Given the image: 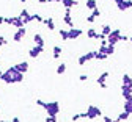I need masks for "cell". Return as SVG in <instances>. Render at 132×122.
<instances>
[{"label":"cell","instance_id":"obj_1","mask_svg":"<svg viewBox=\"0 0 132 122\" xmlns=\"http://www.w3.org/2000/svg\"><path fill=\"white\" fill-rule=\"evenodd\" d=\"M16 74H18L16 67L11 66V67L6 69L5 72H2V75H0V80H2L3 83H6V85H13V83H14V77H16Z\"/></svg>","mask_w":132,"mask_h":122},{"label":"cell","instance_id":"obj_2","mask_svg":"<svg viewBox=\"0 0 132 122\" xmlns=\"http://www.w3.org/2000/svg\"><path fill=\"white\" fill-rule=\"evenodd\" d=\"M43 108L46 110L47 116H58V113H60V105H58V102H46Z\"/></svg>","mask_w":132,"mask_h":122},{"label":"cell","instance_id":"obj_3","mask_svg":"<svg viewBox=\"0 0 132 122\" xmlns=\"http://www.w3.org/2000/svg\"><path fill=\"white\" fill-rule=\"evenodd\" d=\"M102 116V113H101V110H99L97 107H94V105H90L88 107V110H87V119H96V117H101Z\"/></svg>","mask_w":132,"mask_h":122},{"label":"cell","instance_id":"obj_4","mask_svg":"<svg viewBox=\"0 0 132 122\" xmlns=\"http://www.w3.org/2000/svg\"><path fill=\"white\" fill-rule=\"evenodd\" d=\"M43 52H44V47L33 45V47L28 50V57H30V58H38L39 55H43Z\"/></svg>","mask_w":132,"mask_h":122},{"label":"cell","instance_id":"obj_5","mask_svg":"<svg viewBox=\"0 0 132 122\" xmlns=\"http://www.w3.org/2000/svg\"><path fill=\"white\" fill-rule=\"evenodd\" d=\"M82 33H84V30L71 27V30H68V39L74 41V39H77V38H80V36H82Z\"/></svg>","mask_w":132,"mask_h":122},{"label":"cell","instance_id":"obj_6","mask_svg":"<svg viewBox=\"0 0 132 122\" xmlns=\"http://www.w3.org/2000/svg\"><path fill=\"white\" fill-rule=\"evenodd\" d=\"M25 33H27L25 27H21V28H18V31H16V33L13 34V41H14V42H21V41L24 39V36H25Z\"/></svg>","mask_w":132,"mask_h":122},{"label":"cell","instance_id":"obj_7","mask_svg":"<svg viewBox=\"0 0 132 122\" xmlns=\"http://www.w3.org/2000/svg\"><path fill=\"white\" fill-rule=\"evenodd\" d=\"M63 22L68 27H74L72 17H71V8H64V16H63Z\"/></svg>","mask_w":132,"mask_h":122},{"label":"cell","instance_id":"obj_8","mask_svg":"<svg viewBox=\"0 0 132 122\" xmlns=\"http://www.w3.org/2000/svg\"><path fill=\"white\" fill-rule=\"evenodd\" d=\"M121 96L124 97V100H132V88L130 86L121 85Z\"/></svg>","mask_w":132,"mask_h":122},{"label":"cell","instance_id":"obj_9","mask_svg":"<svg viewBox=\"0 0 132 122\" xmlns=\"http://www.w3.org/2000/svg\"><path fill=\"white\" fill-rule=\"evenodd\" d=\"M14 67H16V71H18V72L25 74L28 69H30V64H28V61H21V63H18V64H14Z\"/></svg>","mask_w":132,"mask_h":122},{"label":"cell","instance_id":"obj_10","mask_svg":"<svg viewBox=\"0 0 132 122\" xmlns=\"http://www.w3.org/2000/svg\"><path fill=\"white\" fill-rule=\"evenodd\" d=\"M117 8L120 11H126V10L132 8V0H121V2L117 3Z\"/></svg>","mask_w":132,"mask_h":122},{"label":"cell","instance_id":"obj_11","mask_svg":"<svg viewBox=\"0 0 132 122\" xmlns=\"http://www.w3.org/2000/svg\"><path fill=\"white\" fill-rule=\"evenodd\" d=\"M43 24L47 27L49 31H55V22H54V17H47V19L43 21Z\"/></svg>","mask_w":132,"mask_h":122},{"label":"cell","instance_id":"obj_12","mask_svg":"<svg viewBox=\"0 0 132 122\" xmlns=\"http://www.w3.org/2000/svg\"><path fill=\"white\" fill-rule=\"evenodd\" d=\"M33 42H35V45H39V47H46V41L43 39V36L39 33L33 34Z\"/></svg>","mask_w":132,"mask_h":122},{"label":"cell","instance_id":"obj_13","mask_svg":"<svg viewBox=\"0 0 132 122\" xmlns=\"http://www.w3.org/2000/svg\"><path fill=\"white\" fill-rule=\"evenodd\" d=\"M61 47L60 45H54V49H52V58L54 60H58L60 57H61Z\"/></svg>","mask_w":132,"mask_h":122},{"label":"cell","instance_id":"obj_14","mask_svg":"<svg viewBox=\"0 0 132 122\" xmlns=\"http://www.w3.org/2000/svg\"><path fill=\"white\" fill-rule=\"evenodd\" d=\"M121 85H124V86H130V88H132V77L127 75V74H124V75L121 77Z\"/></svg>","mask_w":132,"mask_h":122},{"label":"cell","instance_id":"obj_15","mask_svg":"<svg viewBox=\"0 0 132 122\" xmlns=\"http://www.w3.org/2000/svg\"><path fill=\"white\" fill-rule=\"evenodd\" d=\"M13 25H14L16 28L25 27V25H24V21H22V17H21V16H16V17H14V21H13Z\"/></svg>","mask_w":132,"mask_h":122},{"label":"cell","instance_id":"obj_16","mask_svg":"<svg viewBox=\"0 0 132 122\" xmlns=\"http://www.w3.org/2000/svg\"><path fill=\"white\" fill-rule=\"evenodd\" d=\"M107 78H109V72H102L101 75L96 78V83H97V85H102V83L107 81Z\"/></svg>","mask_w":132,"mask_h":122},{"label":"cell","instance_id":"obj_17","mask_svg":"<svg viewBox=\"0 0 132 122\" xmlns=\"http://www.w3.org/2000/svg\"><path fill=\"white\" fill-rule=\"evenodd\" d=\"M61 3H63L64 8H72V6H76L79 2H77V0H63Z\"/></svg>","mask_w":132,"mask_h":122},{"label":"cell","instance_id":"obj_18","mask_svg":"<svg viewBox=\"0 0 132 122\" xmlns=\"http://www.w3.org/2000/svg\"><path fill=\"white\" fill-rule=\"evenodd\" d=\"M123 110L129 114H132V100H126L124 105H123Z\"/></svg>","mask_w":132,"mask_h":122},{"label":"cell","instance_id":"obj_19","mask_svg":"<svg viewBox=\"0 0 132 122\" xmlns=\"http://www.w3.org/2000/svg\"><path fill=\"white\" fill-rule=\"evenodd\" d=\"M129 117H130V114H129V113H126V111L123 110V113H120V114H118V117L115 119V120H118V122H121V120H127Z\"/></svg>","mask_w":132,"mask_h":122},{"label":"cell","instance_id":"obj_20","mask_svg":"<svg viewBox=\"0 0 132 122\" xmlns=\"http://www.w3.org/2000/svg\"><path fill=\"white\" fill-rule=\"evenodd\" d=\"M107 58H109V55H107V53H102V52H96L94 60H97V61H104V60H107Z\"/></svg>","mask_w":132,"mask_h":122},{"label":"cell","instance_id":"obj_21","mask_svg":"<svg viewBox=\"0 0 132 122\" xmlns=\"http://www.w3.org/2000/svg\"><path fill=\"white\" fill-rule=\"evenodd\" d=\"M85 6H87L88 10H94V8L97 6V3H96V0H87V3H85Z\"/></svg>","mask_w":132,"mask_h":122},{"label":"cell","instance_id":"obj_22","mask_svg":"<svg viewBox=\"0 0 132 122\" xmlns=\"http://www.w3.org/2000/svg\"><path fill=\"white\" fill-rule=\"evenodd\" d=\"M64 72H66V64H64V63L58 64V67H57V74L61 75V74H64Z\"/></svg>","mask_w":132,"mask_h":122},{"label":"cell","instance_id":"obj_23","mask_svg":"<svg viewBox=\"0 0 132 122\" xmlns=\"http://www.w3.org/2000/svg\"><path fill=\"white\" fill-rule=\"evenodd\" d=\"M96 52H97V50H93V52H88V53H85L87 63H88V61H91V60H94V57H96Z\"/></svg>","mask_w":132,"mask_h":122},{"label":"cell","instance_id":"obj_24","mask_svg":"<svg viewBox=\"0 0 132 122\" xmlns=\"http://www.w3.org/2000/svg\"><path fill=\"white\" fill-rule=\"evenodd\" d=\"M110 31H112V27H110V25H107V24H105V25H102V30H101V33L104 34V36H107V34H109Z\"/></svg>","mask_w":132,"mask_h":122},{"label":"cell","instance_id":"obj_25","mask_svg":"<svg viewBox=\"0 0 132 122\" xmlns=\"http://www.w3.org/2000/svg\"><path fill=\"white\" fill-rule=\"evenodd\" d=\"M58 34L63 41H68V30H58Z\"/></svg>","mask_w":132,"mask_h":122},{"label":"cell","instance_id":"obj_26","mask_svg":"<svg viewBox=\"0 0 132 122\" xmlns=\"http://www.w3.org/2000/svg\"><path fill=\"white\" fill-rule=\"evenodd\" d=\"M87 36H88L90 39H94V38H96V30H94V28H88V30H87Z\"/></svg>","mask_w":132,"mask_h":122},{"label":"cell","instance_id":"obj_27","mask_svg":"<svg viewBox=\"0 0 132 122\" xmlns=\"http://www.w3.org/2000/svg\"><path fill=\"white\" fill-rule=\"evenodd\" d=\"M105 53H107L109 57H112V55L115 53V45H110V44H109V45H107V50H105Z\"/></svg>","mask_w":132,"mask_h":122},{"label":"cell","instance_id":"obj_28","mask_svg":"<svg viewBox=\"0 0 132 122\" xmlns=\"http://www.w3.org/2000/svg\"><path fill=\"white\" fill-rule=\"evenodd\" d=\"M22 21H24V25H27V24H30V22H33V16H31V14H28L27 17H24V19H22Z\"/></svg>","mask_w":132,"mask_h":122},{"label":"cell","instance_id":"obj_29","mask_svg":"<svg viewBox=\"0 0 132 122\" xmlns=\"http://www.w3.org/2000/svg\"><path fill=\"white\" fill-rule=\"evenodd\" d=\"M13 21H14V17H3V24L6 25H13Z\"/></svg>","mask_w":132,"mask_h":122},{"label":"cell","instance_id":"obj_30","mask_svg":"<svg viewBox=\"0 0 132 122\" xmlns=\"http://www.w3.org/2000/svg\"><path fill=\"white\" fill-rule=\"evenodd\" d=\"M77 63H79V66H84V64L87 63V58H85V55H82V57H79Z\"/></svg>","mask_w":132,"mask_h":122},{"label":"cell","instance_id":"obj_31","mask_svg":"<svg viewBox=\"0 0 132 122\" xmlns=\"http://www.w3.org/2000/svg\"><path fill=\"white\" fill-rule=\"evenodd\" d=\"M31 16H33V21H36V22H41V24H43V21H44V19H43L39 14H31Z\"/></svg>","mask_w":132,"mask_h":122},{"label":"cell","instance_id":"obj_32","mask_svg":"<svg viewBox=\"0 0 132 122\" xmlns=\"http://www.w3.org/2000/svg\"><path fill=\"white\" fill-rule=\"evenodd\" d=\"M58 119H57V116H47L46 117V122H57Z\"/></svg>","mask_w":132,"mask_h":122},{"label":"cell","instance_id":"obj_33","mask_svg":"<svg viewBox=\"0 0 132 122\" xmlns=\"http://www.w3.org/2000/svg\"><path fill=\"white\" fill-rule=\"evenodd\" d=\"M91 14H93L94 17H99V16H101V11H99V10H97V6H96L94 10H91Z\"/></svg>","mask_w":132,"mask_h":122},{"label":"cell","instance_id":"obj_34","mask_svg":"<svg viewBox=\"0 0 132 122\" xmlns=\"http://www.w3.org/2000/svg\"><path fill=\"white\" fill-rule=\"evenodd\" d=\"M94 21H96V17H94L93 14H90V16L87 17V22H88V24H94Z\"/></svg>","mask_w":132,"mask_h":122},{"label":"cell","instance_id":"obj_35","mask_svg":"<svg viewBox=\"0 0 132 122\" xmlns=\"http://www.w3.org/2000/svg\"><path fill=\"white\" fill-rule=\"evenodd\" d=\"M28 14H30V13H28V11H27V10L24 8V10H21V14H19V16H21V17H22V19H24V17H27Z\"/></svg>","mask_w":132,"mask_h":122},{"label":"cell","instance_id":"obj_36","mask_svg":"<svg viewBox=\"0 0 132 122\" xmlns=\"http://www.w3.org/2000/svg\"><path fill=\"white\" fill-rule=\"evenodd\" d=\"M5 44H8V39H6L5 36H0V47L5 45Z\"/></svg>","mask_w":132,"mask_h":122},{"label":"cell","instance_id":"obj_37","mask_svg":"<svg viewBox=\"0 0 132 122\" xmlns=\"http://www.w3.org/2000/svg\"><path fill=\"white\" fill-rule=\"evenodd\" d=\"M35 103H36V105H38V107H41V108H43L46 102H44V100H41V99H36V102H35Z\"/></svg>","mask_w":132,"mask_h":122},{"label":"cell","instance_id":"obj_38","mask_svg":"<svg viewBox=\"0 0 132 122\" xmlns=\"http://www.w3.org/2000/svg\"><path fill=\"white\" fill-rule=\"evenodd\" d=\"M79 80H80V81H87V80H88V75H85V74H82V75L79 77Z\"/></svg>","mask_w":132,"mask_h":122},{"label":"cell","instance_id":"obj_39","mask_svg":"<svg viewBox=\"0 0 132 122\" xmlns=\"http://www.w3.org/2000/svg\"><path fill=\"white\" fill-rule=\"evenodd\" d=\"M120 41H123V42H127V41H129V38H127V36H124V34H121V36H120Z\"/></svg>","mask_w":132,"mask_h":122},{"label":"cell","instance_id":"obj_40","mask_svg":"<svg viewBox=\"0 0 132 122\" xmlns=\"http://www.w3.org/2000/svg\"><path fill=\"white\" fill-rule=\"evenodd\" d=\"M110 33H112V34H117V36H120V34H121V30H112Z\"/></svg>","mask_w":132,"mask_h":122},{"label":"cell","instance_id":"obj_41","mask_svg":"<svg viewBox=\"0 0 132 122\" xmlns=\"http://www.w3.org/2000/svg\"><path fill=\"white\" fill-rule=\"evenodd\" d=\"M79 119H80V113H79V114H74V116L71 117V120H79Z\"/></svg>","mask_w":132,"mask_h":122},{"label":"cell","instance_id":"obj_42","mask_svg":"<svg viewBox=\"0 0 132 122\" xmlns=\"http://www.w3.org/2000/svg\"><path fill=\"white\" fill-rule=\"evenodd\" d=\"M102 120H104V122H113V119H110L109 116H104V117H102Z\"/></svg>","mask_w":132,"mask_h":122},{"label":"cell","instance_id":"obj_43","mask_svg":"<svg viewBox=\"0 0 132 122\" xmlns=\"http://www.w3.org/2000/svg\"><path fill=\"white\" fill-rule=\"evenodd\" d=\"M101 86V89H107V83H102V85H99Z\"/></svg>","mask_w":132,"mask_h":122},{"label":"cell","instance_id":"obj_44","mask_svg":"<svg viewBox=\"0 0 132 122\" xmlns=\"http://www.w3.org/2000/svg\"><path fill=\"white\" fill-rule=\"evenodd\" d=\"M11 120H13V122H19V120H21V119H19V117H18V116H14V117H13V119H11Z\"/></svg>","mask_w":132,"mask_h":122},{"label":"cell","instance_id":"obj_45","mask_svg":"<svg viewBox=\"0 0 132 122\" xmlns=\"http://www.w3.org/2000/svg\"><path fill=\"white\" fill-rule=\"evenodd\" d=\"M38 3H47V0H38Z\"/></svg>","mask_w":132,"mask_h":122},{"label":"cell","instance_id":"obj_46","mask_svg":"<svg viewBox=\"0 0 132 122\" xmlns=\"http://www.w3.org/2000/svg\"><path fill=\"white\" fill-rule=\"evenodd\" d=\"M2 24H3V17H2V16H0V25H2Z\"/></svg>","mask_w":132,"mask_h":122},{"label":"cell","instance_id":"obj_47","mask_svg":"<svg viewBox=\"0 0 132 122\" xmlns=\"http://www.w3.org/2000/svg\"><path fill=\"white\" fill-rule=\"evenodd\" d=\"M52 2H55V0H47V3H52Z\"/></svg>","mask_w":132,"mask_h":122},{"label":"cell","instance_id":"obj_48","mask_svg":"<svg viewBox=\"0 0 132 122\" xmlns=\"http://www.w3.org/2000/svg\"><path fill=\"white\" fill-rule=\"evenodd\" d=\"M55 2H57V3H61V2H63V0H55Z\"/></svg>","mask_w":132,"mask_h":122},{"label":"cell","instance_id":"obj_49","mask_svg":"<svg viewBox=\"0 0 132 122\" xmlns=\"http://www.w3.org/2000/svg\"><path fill=\"white\" fill-rule=\"evenodd\" d=\"M21 2H22V3H25V2H27V0H21Z\"/></svg>","mask_w":132,"mask_h":122},{"label":"cell","instance_id":"obj_50","mask_svg":"<svg viewBox=\"0 0 132 122\" xmlns=\"http://www.w3.org/2000/svg\"><path fill=\"white\" fill-rule=\"evenodd\" d=\"M129 41H130V42H132V38H129Z\"/></svg>","mask_w":132,"mask_h":122},{"label":"cell","instance_id":"obj_51","mask_svg":"<svg viewBox=\"0 0 132 122\" xmlns=\"http://www.w3.org/2000/svg\"><path fill=\"white\" fill-rule=\"evenodd\" d=\"M0 75H2V71H0Z\"/></svg>","mask_w":132,"mask_h":122}]
</instances>
